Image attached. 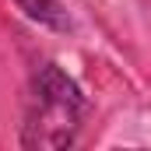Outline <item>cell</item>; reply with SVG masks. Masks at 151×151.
I'll return each instance as SVG.
<instances>
[{
  "label": "cell",
  "mask_w": 151,
  "mask_h": 151,
  "mask_svg": "<svg viewBox=\"0 0 151 151\" xmlns=\"http://www.w3.org/2000/svg\"><path fill=\"white\" fill-rule=\"evenodd\" d=\"M18 11H25L32 21L46 25V28H56V32H67L70 21H67V11L60 7V0H14Z\"/></svg>",
  "instance_id": "7a4b0ae2"
},
{
  "label": "cell",
  "mask_w": 151,
  "mask_h": 151,
  "mask_svg": "<svg viewBox=\"0 0 151 151\" xmlns=\"http://www.w3.org/2000/svg\"><path fill=\"white\" fill-rule=\"evenodd\" d=\"M88 102L70 77L56 63H42L21 123V148H67L74 144L77 130L84 123Z\"/></svg>",
  "instance_id": "6da1fadb"
}]
</instances>
